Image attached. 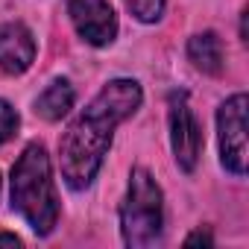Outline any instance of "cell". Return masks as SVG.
<instances>
[{
	"label": "cell",
	"mask_w": 249,
	"mask_h": 249,
	"mask_svg": "<svg viewBox=\"0 0 249 249\" xmlns=\"http://www.w3.org/2000/svg\"><path fill=\"white\" fill-rule=\"evenodd\" d=\"M185 243H188V246H196V243H202V246H211V243H214V237H211L208 231H202V229H199V231H194V234H191Z\"/></svg>",
	"instance_id": "cell-12"
},
{
	"label": "cell",
	"mask_w": 249,
	"mask_h": 249,
	"mask_svg": "<svg viewBox=\"0 0 249 249\" xmlns=\"http://www.w3.org/2000/svg\"><path fill=\"white\" fill-rule=\"evenodd\" d=\"M36 59V38L24 24H3L0 27V71L3 73H24Z\"/></svg>",
	"instance_id": "cell-7"
},
{
	"label": "cell",
	"mask_w": 249,
	"mask_h": 249,
	"mask_svg": "<svg viewBox=\"0 0 249 249\" xmlns=\"http://www.w3.org/2000/svg\"><path fill=\"white\" fill-rule=\"evenodd\" d=\"M12 208L38 234H50L59 220L50 159L41 144H30L12 167Z\"/></svg>",
	"instance_id": "cell-2"
},
{
	"label": "cell",
	"mask_w": 249,
	"mask_h": 249,
	"mask_svg": "<svg viewBox=\"0 0 249 249\" xmlns=\"http://www.w3.org/2000/svg\"><path fill=\"white\" fill-rule=\"evenodd\" d=\"M71 108H73V88H71L68 79L50 82V85L41 91V97L36 100V111H38L44 120H50V123L62 120Z\"/></svg>",
	"instance_id": "cell-9"
},
{
	"label": "cell",
	"mask_w": 249,
	"mask_h": 249,
	"mask_svg": "<svg viewBox=\"0 0 249 249\" xmlns=\"http://www.w3.org/2000/svg\"><path fill=\"white\" fill-rule=\"evenodd\" d=\"M123 3H126V9H129L138 21H144V24L159 21L161 12H164V0H123Z\"/></svg>",
	"instance_id": "cell-10"
},
{
	"label": "cell",
	"mask_w": 249,
	"mask_h": 249,
	"mask_svg": "<svg viewBox=\"0 0 249 249\" xmlns=\"http://www.w3.org/2000/svg\"><path fill=\"white\" fill-rule=\"evenodd\" d=\"M71 21L76 27V33L94 44V47H106L114 41L117 36V15L108 6V0H71L68 3Z\"/></svg>",
	"instance_id": "cell-6"
},
{
	"label": "cell",
	"mask_w": 249,
	"mask_h": 249,
	"mask_svg": "<svg viewBox=\"0 0 249 249\" xmlns=\"http://www.w3.org/2000/svg\"><path fill=\"white\" fill-rule=\"evenodd\" d=\"M0 246H21V237H15V234H3V231H0Z\"/></svg>",
	"instance_id": "cell-13"
},
{
	"label": "cell",
	"mask_w": 249,
	"mask_h": 249,
	"mask_svg": "<svg viewBox=\"0 0 249 249\" xmlns=\"http://www.w3.org/2000/svg\"><path fill=\"white\" fill-rule=\"evenodd\" d=\"M141 97L144 94L135 79H111L71 120V126L62 132V141H59V164L68 188L85 191L94 182L111 147V135L117 129V123H123L129 114L138 111Z\"/></svg>",
	"instance_id": "cell-1"
},
{
	"label": "cell",
	"mask_w": 249,
	"mask_h": 249,
	"mask_svg": "<svg viewBox=\"0 0 249 249\" xmlns=\"http://www.w3.org/2000/svg\"><path fill=\"white\" fill-rule=\"evenodd\" d=\"M18 129V111L6 103V100H0V144H6Z\"/></svg>",
	"instance_id": "cell-11"
},
{
	"label": "cell",
	"mask_w": 249,
	"mask_h": 249,
	"mask_svg": "<svg viewBox=\"0 0 249 249\" xmlns=\"http://www.w3.org/2000/svg\"><path fill=\"white\" fill-rule=\"evenodd\" d=\"M161 188L144 167H135L129 176V191L120 205V229L126 246H153L161 237Z\"/></svg>",
	"instance_id": "cell-3"
},
{
	"label": "cell",
	"mask_w": 249,
	"mask_h": 249,
	"mask_svg": "<svg viewBox=\"0 0 249 249\" xmlns=\"http://www.w3.org/2000/svg\"><path fill=\"white\" fill-rule=\"evenodd\" d=\"M170 141H173V156L176 164L191 173L199 161V150H202V132L199 123L188 106V94L185 91H173L170 94Z\"/></svg>",
	"instance_id": "cell-5"
},
{
	"label": "cell",
	"mask_w": 249,
	"mask_h": 249,
	"mask_svg": "<svg viewBox=\"0 0 249 249\" xmlns=\"http://www.w3.org/2000/svg\"><path fill=\"white\" fill-rule=\"evenodd\" d=\"M188 59L202 73H220L223 71V41L217 33H199L188 41Z\"/></svg>",
	"instance_id": "cell-8"
},
{
	"label": "cell",
	"mask_w": 249,
	"mask_h": 249,
	"mask_svg": "<svg viewBox=\"0 0 249 249\" xmlns=\"http://www.w3.org/2000/svg\"><path fill=\"white\" fill-rule=\"evenodd\" d=\"M217 132H220L223 167L234 176H243L246 173V94H234L220 106Z\"/></svg>",
	"instance_id": "cell-4"
}]
</instances>
